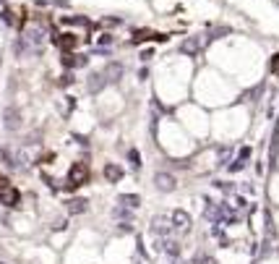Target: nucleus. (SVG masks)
<instances>
[{
	"label": "nucleus",
	"mask_w": 279,
	"mask_h": 264,
	"mask_svg": "<svg viewBox=\"0 0 279 264\" xmlns=\"http://www.w3.org/2000/svg\"><path fill=\"white\" fill-rule=\"evenodd\" d=\"M42 48H44V29L37 26V24H34V26H29L26 32L21 34L19 45H16V50H19V53L26 50V53H34V55H37Z\"/></svg>",
	"instance_id": "1"
},
{
	"label": "nucleus",
	"mask_w": 279,
	"mask_h": 264,
	"mask_svg": "<svg viewBox=\"0 0 279 264\" xmlns=\"http://www.w3.org/2000/svg\"><path fill=\"white\" fill-rule=\"evenodd\" d=\"M21 126V118H19V110H6V128H11V131H16Z\"/></svg>",
	"instance_id": "7"
},
{
	"label": "nucleus",
	"mask_w": 279,
	"mask_h": 264,
	"mask_svg": "<svg viewBox=\"0 0 279 264\" xmlns=\"http://www.w3.org/2000/svg\"><path fill=\"white\" fill-rule=\"evenodd\" d=\"M170 220H173L175 233H188V230H191V214L185 212V209H175V212H170Z\"/></svg>",
	"instance_id": "3"
},
{
	"label": "nucleus",
	"mask_w": 279,
	"mask_h": 264,
	"mask_svg": "<svg viewBox=\"0 0 279 264\" xmlns=\"http://www.w3.org/2000/svg\"><path fill=\"white\" fill-rule=\"evenodd\" d=\"M104 84H107V76H104V73H94V76L89 79V92H99Z\"/></svg>",
	"instance_id": "9"
},
{
	"label": "nucleus",
	"mask_w": 279,
	"mask_h": 264,
	"mask_svg": "<svg viewBox=\"0 0 279 264\" xmlns=\"http://www.w3.org/2000/svg\"><path fill=\"white\" fill-rule=\"evenodd\" d=\"M68 212H71V214L86 212V199H71V201H68Z\"/></svg>",
	"instance_id": "11"
},
{
	"label": "nucleus",
	"mask_w": 279,
	"mask_h": 264,
	"mask_svg": "<svg viewBox=\"0 0 279 264\" xmlns=\"http://www.w3.org/2000/svg\"><path fill=\"white\" fill-rule=\"evenodd\" d=\"M154 186H157L159 191L170 194V191H175L178 181H175V175H170V173H157V175H154Z\"/></svg>",
	"instance_id": "5"
},
{
	"label": "nucleus",
	"mask_w": 279,
	"mask_h": 264,
	"mask_svg": "<svg viewBox=\"0 0 279 264\" xmlns=\"http://www.w3.org/2000/svg\"><path fill=\"white\" fill-rule=\"evenodd\" d=\"M104 178L110 181V183H118V181L123 178V170H120L118 165H107V167H104Z\"/></svg>",
	"instance_id": "8"
},
{
	"label": "nucleus",
	"mask_w": 279,
	"mask_h": 264,
	"mask_svg": "<svg viewBox=\"0 0 279 264\" xmlns=\"http://www.w3.org/2000/svg\"><path fill=\"white\" fill-rule=\"evenodd\" d=\"M175 228H173V220H170V214H157L151 220V236L157 238H164V236H173Z\"/></svg>",
	"instance_id": "2"
},
{
	"label": "nucleus",
	"mask_w": 279,
	"mask_h": 264,
	"mask_svg": "<svg viewBox=\"0 0 279 264\" xmlns=\"http://www.w3.org/2000/svg\"><path fill=\"white\" fill-rule=\"evenodd\" d=\"M86 178H89V167H86L84 162H73L71 173H68L71 186H84V183H86Z\"/></svg>",
	"instance_id": "4"
},
{
	"label": "nucleus",
	"mask_w": 279,
	"mask_h": 264,
	"mask_svg": "<svg viewBox=\"0 0 279 264\" xmlns=\"http://www.w3.org/2000/svg\"><path fill=\"white\" fill-rule=\"evenodd\" d=\"M118 204L128 207V209H138V204H141V199H138L136 194H123V196H118Z\"/></svg>",
	"instance_id": "6"
},
{
	"label": "nucleus",
	"mask_w": 279,
	"mask_h": 264,
	"mask_svg": "<svg viewBox=\"0 0 279 264\" xmlns=\"http://www.w3.org/2000/svg\"><path fill=\"white\" fill-rule=\"evenodd\" d=\"M128 160H131V165H133V167H141V157H138V152H136V149H131V152H128Z\"/></svg>",
	"instance_id": "15"
},
{
	"label": "nucleus",
	"mask_w": 279,
	"mask_h": 264,
	"mask_svg": "<svg viewBox=\"0 0 279 264\" xmlns=\"http://www.w3.org/2000/svg\"><path fill=\"white\" fill-rule=\"evenodd\" d=\"M104 76H107V81H118L120 76H123V66L120 63H110V66H107V71H104Z\"/></svg>",
	"instance_id": "10"
},
{
	"label": "nucleus",
	"mask_w": 279,
	"mask_h": 264,
	"mask_svg": "<svg viewBox=\"0 0 279 264\" xmlns=\"http://www.w3.org/2000/svg\"><path fill=\"white\" fill-rule=\"evenodd\" d=\"M113 39H110V34H102V39H99V45H110Z\"/></svg>",
	"instance_id": "17"
},
{
	"label": "nucleus",
	"mask_w": 279,
	"mask_h": 264,
	"mask_svg": "<svg viewBox=\"0 0 279 264\" xmlns=\"http://www.w3.org/2000/svg\"><path fill=\"white\" fill-rule=\"evenodd\" d=\"M188 264H214V259H211V256H196V259L188 261Z\"/></svg>",
	"instance_id": "16"
},
{
	"label": "nucleus",
	"mask_w": 279,
	"mask_h": 264,
	"mask_svg": "<svg viewBox=\"0 0 279 264\" xmlns=\"http://www.w3.org/2000/svg\"><path fill=\"white\" fill-rule=\"evenodd\" d=\"M198 50V42L196 39H188V42H183V53H188V55H193Z\"/></svg>",
	"instance_id": "14"
},
{
	"label": "nucleus",
	"mask_w": 279,
	"mask_h": 264,
	"mask_svg": "<svg viewBox=\"0 0 279 264\" xmlns=\"http://www.w3.org/2000/svg\"><path fill=\"white\" fill-rule=\"evenodd\" d=\"M58 42L63 45L66 50H73V48H76V42H79V39H76V34H60V39H58Z\"/></svg>",
	"instance_id": "12"
},
{
	"label": "nucleus",
	"mask_w": 279,
	"mask_h": 264,
	"mask_svg": "<svg viewBox=\"0 0 279 264\" xmlns=\"http://www.w3.org/2000/svg\"><path fill=\"white\" fill-rule=\"evenodd\" d=\"M0 264H6V261H0Z\"/></svg>",
	"instance_id": "18"
},
{
	"label": "nucleus",
	"mask_w": 279,
	"mask_h": 264,
	"mask_svg": "<svg viewBox=\"0 0 279 264\" xmlns=\"http://www.w3.org/2000/svg\"><path fill=\"white\" fill-rule=\"evenodd\" d=\"M63 63H66L68 68H71V66L76 68V66H84V58H79V55H71V53H68V55L63 58Z\"/></svg>",
	"instance_id": "13"
}]
</instances>
